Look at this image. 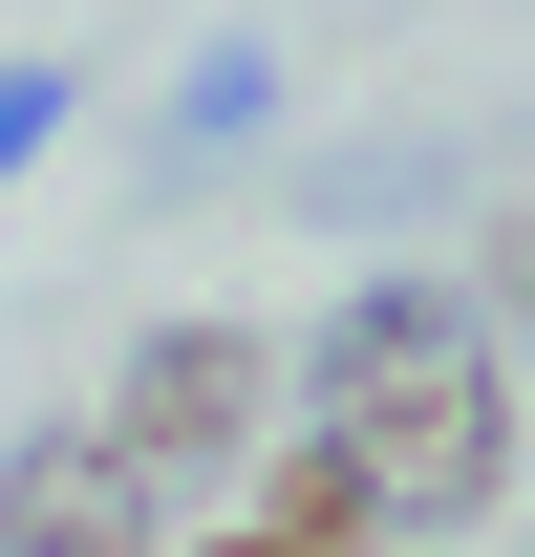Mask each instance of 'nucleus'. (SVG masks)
I'll use <instances>...</instances> for the list:
<instances>
[{
	"label": "nucleus",
	"mask_w": 535,
	"mask_h": 557,
	"mask_svg": "<svg viewBox=\"0 0 535 557\" xmlns=\"http://www.w3.org/2000/svg\"><path fill=\"white\" fill-rule=\"evenodd\" d=\"M172 557H258V536H172Z\"/></svg>",
	"instance_id": "7"
},
{
	"label": "nucleus",
	"mask_w": 535,
	"mask_h": 557,
	"mask_svg": "<svg viewBox=\"0 0 535 557\" xmlns=\"http://www.w3.org/2000/svg\"><path fill=\"white\" fill-rule=\"evenodd\" d=\"M258 108H278V65H258V44H214V65L172 86V150H236V129H258Z\"/></svg>",
	"instance_id": "5"
},
{
	"label": "nucleus",
	"mask_w": 535,
	"mask_h": 557,
	"mask_svg": "<svg viewBox=\"0 0 535 557\" xmlns=\"http://www.w3.org/2000/svg\"><path fill=\"white\" fill-rule=\"evenodd\" d=\"M278 386H300V450H343L407 557H450V515L514 493V364L471 322V278H407V258L343 278L322 344H278Z\"/></svg>",
	"instance_id": "1"
},
{
	"label": "nucleus",
	"mask_w": 535,
	"mask_h": 557,
	"mask_svg": "<svg viewBox=\"0 0 535 557\" xmlns=\"http://www.w3.org/2000/svg\"><path fill=\"white\" fill-rule=\"evenodd\" d=\"M278 450V344L258 322H150L129 386H108V472L129 493H236Z\"/></svg>",
	"instance_id": "2"
},
{
	"label": "nucleus",
	"mask_w": 535,
	"mask_h": 557,
	"mask_svg": "<svg viewBox=\"0 0 535 557\" xmlns=\"http://www.w3.org/2000/svg\"><path fill=\"white\" fill-rule=\"evenodd\" d=\"M236 493H258V515H236L258 557H407L386 515H364V472H343V450H300V429H278V450H258Z\"/></svg>",
	"instance_id": "4"
},
{
	"label": "nucleus",
	"mask_w": 535,
	"mask_h": 557,
	"mask_svg": "<svg viewBox=\"0 0 535 557\" xmlns=\"http://www.w3.org/2000/svg\"><path fill=\"white\" fill-rule=\"evenodd\" d=\"M0 557H172L150 493L108 472V429H22L0 450Z\"/></svg>",
	"instance_id": "3"
},
{
	"label": "nucleus",
	"mask_w": 535,
	"mask_h": 557,
	"mask_svg": "<svg viewBox=\"0 0 535 557\" xmlns=\"http://www.w3.org/2000/svg\"><path fill=\"white\" fill-rule=\"evenodd\" d=\"M43 129H65V65H0V172H22Z\"/></svg>",
	"instance_id": "6"
}]
</instances>
